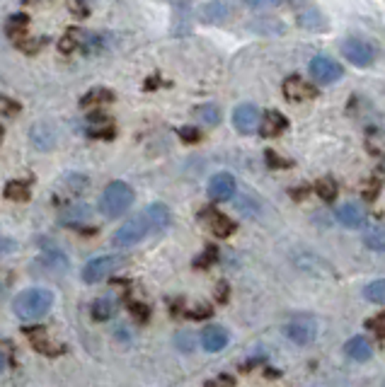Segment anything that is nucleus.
Returning <instances> with one entry per match:
<instances>
[{
  "label": "nucleus",
  "mask_w": 385,
  "mask_h": 387,
  "mask_svg": "<svg viewBox=\"0 0 385 387\" xmlns=\"http://www.w3.org/2000/svg\"><path fill=\"white\" fill-rule=\"evenodd\" d=\"M259 121H262V114L254 105L245 102V105H237L233 112V126L240 131V133L250 136L259 129Z\"/></svg>",
  "instance_id": "obj_8"
},
{
  "label": "nucleus",
  "mask_w": 385,
  "mask_h": 387,
  "mask_svg": "<svg viewBox=\"0 0 385 387\" xmlns=\"http://www.w3.org/2000/svg\"><path fill=\"white\" fill-rule=\"evenodd\" d=\"M315 191H318L320 198H325V201H335L337 198V181L332 177H322L318 184H315Z\"/></svg>",
  "instance_id": "obj_26"
},
{
  "label": "nucleus",
  "mask_w": 385,
  "mask_h": 387,
  "mask_svg": "<svg viewBox=\"0 0 385 387\" xmlns=\"http://www.w3.org/2000/svg\"><path fill=\"white\" fill-rule=\"evenodd\" d=\"M208 196L216 198V201H228L235 196V177L228 172H218L213 174L208 181Z\"/></svg>",
  "instance_id": "obj_9"
},
{
  "label": "nucleus",
  "mask_w": 385,
  "mask_h": 387,
  "mask_svg": "<svg viewBox=\"0 0 385 387\" xmlns=\"http://www.w3.org/2000/svg\"><path fill=\"white\" fill-rule=\"evenodd\" d=\"M146 218H148L153 230H162V227H167L170 223V208L165 203H150V206L146 208Z\"/></svg>",
  "instance_id": "obj_18"
},
{
  "label": "nucleus",
  "mask_w": 385,
  "mask_h": 387,
  "mask_svg": "<svg viewBox=\"0 0 385 387\" xmlns=\"http://www.w3.org/2000/svg\"><path fill=\"white\" fill-rule=\"evenodd\" d=\"M131 310L136 312V317H138V320H146V317H148V307H146V305H131Z\"/></svg>",
  "instance_id": "obj_39"
},
{
  "label": "nucleus",
  "mask_w": 385,
  "mask_h": 387,
  "mask_svg": "<svg viewBox=\"0 0 385 387\" xmlns=\"http://www.w3.org/2000/svg\"><path fill=\"white\" fill-rule=\"evenodd\" d=\"M315 20H322V15L318 10H305L298 22H301V27H308V30H322L325 25H320V22H315Z\"/></svg>",
  "instance_id": "obj_29"
},
{
  "label": "nucleus",
  "mask_w": 385,
  "mask_h": 387,
  "mask_svg": "<svg viewBox=\"0 0 385 387\" xmlns=\"http://www.w3.org/2000/svg\"><path fill=\"white\" fill-rule=\"evenodd\" d=\"M76 37H78V32H76V30H71V32H68V34H66V37H64V39H61L59 49H61V51H64V54H71V51H73V49H76V47H78V44H81V39H76Z\"/></svg>",
  "instance_id": "obj_30"
},
{
  "label": "nucleus",
  "mask_w": 385,
  "mask_h": 387,
  "mask_svg": "<svg viewBox=\"0 0 385 387\" xmlns=\"http://www.w3.org/2000/svg\"><path fill=\"white\" fill-rule=\"evenodd\" d=\"M310 76L322 85H332L342 78V66H339L335 59H330V56L320 54L310 61Z\"/></svg>",
  "instance_id": "obj_7"
},
{
  "label": "nucleus",
  "mask_w": 385,
  "mask_h": 387,
  "mask_svg": "<svg viewBox=\"0 0 385 387\" xmlns=\"http://www.w3.org/2000/svg\"><path fill=\"white\" fill-rule=\"evenodd\" d=\"M179 138H182L184 143H196V141L201 138V133H199V129L184 126V129H179Z\"/></svg>",
  "instance_id": "obj_32"
},
{
  "label": "nucleus",
  "mask_w": 385,
  "mask_h": 387,
  "mask_svg": "<svg viewBox=\"0 0 385 387\" xmlns=\"http://www.w3.org/2000/svg\"><path fill=\"white\" fill-rule=\"evenodd\" d=\"M383 387H385V383H383Z\"/></svg>",
  "instance_id": "obj_44"
},
{
  "label": "nucleus",
  "mask_w": 385,
  "mask_h": 387,
  "mask_svg": "<svg viewBox=\"0 0 385 387\" xmlns=\"http://www.w3.org/2000/svg\"><path fill=\"white\" fill-rule=\"evenodd\" d=\"M267 160H269V165H274V167H286V165H288V162H281L279 157H276V155H274V153H271V150L267 153Z\"/></svg>",
  "instance_id": "obj_41"
},
{
  "label": "nucleus",
  "mask_w": 385,
  "mask_h": 387,
  "mask_svg": "<svg viewBox=\"0 0 385 387\" xmlns=\"http://www.w3.org/2000/svg\"><path fill=\"white\" fill-rule=\"evenodd\" d=\"M27 20H30L27 15H13V17H10V22H8V27H5V32H8L10 37L15 39V42H20V39H25Z\"/></svg>",
  "instance_id": "obj_23"
},
{
  "label": "nucleus",
  "mask_w": 385,
  "mask_h": 387,
  "mask_svg": "<svg viewBox=\"0 0 385 387\" xmlns=\"http://www.w3.org/2000/svg\"><path fill=\"white\" fill-rule=\"evenodd\" d=\"M284 334L288 341L298 346H308L313 344L315 337H318V320L313 315H293L288 317L284 324Z\"/></svg>",
  "instance_id": "obj_3"
},
{
  "label": "nucleus",
  "mask_w": 385,
  "mask_h": 387,
  "mask_svg": "<svg viewBox=\"0 0 385 387\" xmlns=\"http://www.w3.org/2000/svg\"><path fill=\"white\" fill-rule=\"evenodd\" d=\"M122 266H126V259L119 254H105V257H95L85 264L83 269V281L85 283H100L112 274H117Z\"/></svg>",
  "instance_id": "obj_4"
},
{
  "label": "nucleus",
  "mask_w": 385,
  "mask_h": 387,
  "mask_svg": "<svg viewBox=\"0 0 385 387\" xmlns=\"http://www.w3.org/2000/svg\"><path fill=\"white\" fill-rule=\"evenodd\" d=\"M194 114L201 124H206V126H216L220 121V109L216 105H201V107H196Z\"/></svg>",
  "instance_id": "obj_22"
},
{
  "label": "nucleus",
  "mask_w": 385,
  "mask_h": 387,
  "mask_svg": "<svg viewBox=\"0 0 385 387\" xmlns=\"http://www.w3.org/2000/svg\"><path fill=\"white\" fill-rule=\"evenodd\" d=\"M284 95H286V100H291V102L313 100L315 88L310 83H305L303 78L291 76V78H286V81H284Z\"/></svg>",
  "instance_id": "obj_11"
},
{
  "label": "nucleus",
  "mask_w": 385,
  "mask_h": 387,
  "mask_svg": "<svg viewBox=\"0 0 385 387\" xmlns=\"http://www.w3.org/2000/svg\"><path fill=\"white\" fill-rule=\"evenodd\" d=\"M342 56L349 61L352 66H359V68H366L373 64L376 59V49L371 47L366 39H359V37H349L342 42Z\"/></svg>",
  "instance_id": "obj_6"
},
{
  "label": "nucleus",
  "mask_w": 385,
  "mask_h": 387,
  "mask_svg": "<svg viewBox=\"0 0 385 387\" xmlns=\"http://www.w3.org/2000/svg\"><path fill=\"white\" fill-rule=\"evenodd\" d=\"M20 112V105L8 97H0V114H17Z\"/></svg>",
  "instance_id": "obj_35"
},
{
  "label": "nucleus",
  "mask_w": 385,
  "mask_h": 387,
  "mask_svg": "<svg viewBox=\"0 0 385 387\" xmlns=\"http://www.w3.org/2000/svg\"><path fill=\"white\" fill-rule=\"evenodd\" d=\"M114 100V95L109 93L107 88H95V90H90L88 95L81 100V105L83 107H93V105H107V102H112Z\"/></svg>",
  "instance_id": "obj_21"
},
{
  "label": "nucleus",
  "mask_w": 385,
  "mask_h": 387,
  "mask_svg": "<svg viewBox=\"0 0 385 387\" xmlns=\"http://www.w3.org/2000/svg\"><path fill=\"white\" fill-rule=\"evenodd\" d=\"M66 5H68V8H71L78 17H85V15H88V8H85L83 0H66Z\"/></svg>",
  "instance_id": "obj_37"
},
{
  "label": "nucleus",
  "mask_w": 385,
  "mask_h": 387,
  "mask_svg": "<svg viewBox=\"0 0 385 387\" xmlns=\"http://www.w3.org/2000/svg\"><path fill=\"white\" fill-rule=\"evenodd\" d=\"M134 203V189L126 181H112L100 198V210L107 218H119L122 213H126Z\"/></svg>",
  "instance_id": "obj_2"
},
{
  "label": "nucleus",
  "mask_w": 385,
  "mask_h": 387,
  "mask_svg": "<svg viewBox=\"0 0 385 387\" xmlns=\"http://www.w3.org/2000/svg\"><path fill=\"white\" fill-rule=\"evenodd\" d=\"M284 0H245V5H250V8H257V10H267V8H276V5H281Z\"/></svg>",
  "instance_id": "obj_33"
},
{
  "label": "nucleus",
  "mask_w": 385,
  "mask_h": 387,
  "mask_svg": "<svg viewBox=\"0 0 385 387\" xmlns=\"http://www.w3.org/2000/svg\"><path fill=\"white\" fill-rule=\"evenodd\" d=\"M93 315H95V320H109V317L114 315V303H112L109 298L97 300L93 307Z\"/></svg>",
  "instance_id": "obj_28"
},
{
  "label": "nucleus",
  "mask_w": 385,
  "mask_h": 387,
  "mask_svg": "<svg viewBox=\"0 0 385 387\" xmlns=\"http://www.w3.org/2000/svg\"><path fill=\"white\" fill-rule=\"evenodd\" d=\"M90 136H93V138H114V129H112V124L109 126H100V129H90Z\"/></svg>",
  "instance_id": "obj_34"
},
{
  "label": "nucleus",
  "mask_w": 385,
  "mask_h": 387,
  "mask_svg": "<svg viewBox=\"0 0 385 387\" xmlns=\"http://www.w3.org/2000/svg\"><path fill=\"white\" fill-rule=\"evenodd\" d=\"M203 17H206L208 22H218V20H225L230 13V8H228V3L225 0H211L208 5H203Z\"/></svg>",
  "instance_id": "obj_20"
},
{
  "label": "nucleus",
  "mask_w": 385,
  "mask_h": 387,
  "mask_svg": "<svg viewBox=\"0 0 385 387\" xmlns=\"http://www.w3.org/2000/svg\"><path fill=\"white\" fill-rule=\"evenodd\" d=\"M54 305V293L47 288H27L13 300V310L20 320H39Z\"/></svg>",
  "instance_id": "obj_1"
},
{
  "label": "nucleus",
  "mask_w": 385,
  "mask_h": 387,
  "mask_svg": "<svg viewBox=\"0 0 385 387\" xmlns=\"http://www.w3.org/2000/svg\"><path fill=\"white\" fill-rule=\"evenodd\" d=\"M344 354L352 358V361L366 363V361H371V356H373V346L369 344L366 337H352L347 344H344Z\"/></svg>",
  "instance_id": "obj_13"
},
{
  "label": "nucleus",
  "mask_w": 385,
  "mask_h": 387,
  "mask_svg": "<svg viewBox=\"0 0 385 387\" xmlns=\"http://www.w3.org/2000/svg\"><path fill=\"white\" fill-rule=\"evenodd\" d=\"M364 244L373 252H385V223L371 225L364 235Z\"/></svg>",
  "instance_id": "obj_19"
},
{
  "label": "nucleus",
  "mask_w": 385,
  "mask_h": 387,
  "mask_svg": "<svg viewBox=\"0 0 385 387\" xmlns=\"http://www.w3.org/2000/svg\"><path fill=\"white\" fill-rule=\"evenodd\" d=\"M5 196L13 198V201H27V198H30V186H27L25 181H10V184L5 186Z\"/></svg>",
  "instance_id": "obj_27"
},
{
  "label": "nucleus",
  "mask_w": 385,
  "mask_h": 387,
  "mask_svg": "<svg viewBox=\"0 0 385 387\" xmlns=\"http://www.w3.org/2000/svg\"><path fill=\"white\" fill-rule=\"evenodd\" d=\"M3 368H5V356L0 354V371H3Z\"/></svg>",
  "instance_id": "obj_42"
},
{
  "label": "nucleus",
  "mask_w": 385,
  "mask_h": 387,
  "mask_svg": "<svg viewBox=\"0 0 385 387\" xmlns=\"http://www.w3.org/2000/svg\"><path fill=\"white\" fill-rule=\"evenodd\" d=\"M364 295L371 300V303L376 305H385V278H378V281H373L366 286Z\"/></svg>",
  "instance_id": "obj_25"
},
{
  "label": "nucleus",
  "mask_w": 385,
  "mask_h": 387,
  "mask_svg": "<svg viewBox=\"0 0 385 387\" xmlns=\"http://www.w3.org/2000/svg\"><path fill=\"white\" fill-rule=\"evenodd\" d=\"M32 143L39 150H51L56 145V131L51 124L47 121H39L37 126H32Z\"/></svg>",
  "instance_id": "obj_14"
},
{
  "label": "nucleus",
  "mask_w": 385,
  "mask_h": 387,
  "mask_svg": "<svg viewBox=\"0 0 385 387\" xmlns=\"http://www.w3.org/2000/svg\"><path fill=\"white\" fill-rule=\"evenodd\" d=\"M90 218V206L85 203H78V206H71L61 213V223H81V220Z\"/></svg>",
  "instance_id": "obj_24"
},
{
  "label": "nucleus",
  "mask_w": 385,
  "mask_h": 387,
  "mask_svg": "<svg viewBox=\"0 0 385 387\" xmlns=\"http://www.w3.org/2000/svg\"><path fill=\"white\" fill-rule=\"evenodd\" d=\"M203 215H208V218H203V220H206V225L211 227V232L216 237H228L230 232L235 230V223L230 218H225L223 213H216V210H203Z\"/></svg>",
  "instance_id": "obj_15"
},
{
  "label": "nucleus",
  "mask_w": 385,
  "mask_h": 387,
  "mask_svg": "<svg viewBox=\"0 0 385 387\" xmlns=\"http://www.w3.org/2000/svg\"><path fill=\"white\" fill-rule=\"evenodd\" d=\"M39 266H42V271H47V274L59 276L68 271V259L59 252H47L39 257Z\"/></svg>",
  "instance_id": "obj_17"
},
{
  "label": "nucleus",
  "mask_w": 385,
  "mask_h": 387,
  "mask_svg": "<svg viewBox=\"0 0 385 387\" xmlns=\"http://www.w3.org/2000/svg\"><path fill=\"white\" fill-rule=\"evenodd\" d=\"M225 344H228V332L223 327H218V324H211V327H206L201 332V346L206 351H211V354L225 349Z\"/></svg>",
  "instance_id": "obj_12"
},
{
  "label": "nucleus",
  "mask_w": 385,
  "mask_h": 387,
  "mask_svg": "<svg viewBox=\"0 0 385 387\" xmlns=\"http://www.w3.org/2000/svg\"><path fill=\"white\" fill-rule=\"evenodd\" d=\"M177 346H179V349H184V351H191V349H194V337H191L189 332H182L177 337Z\"/></svg>",
  "instance_id": "obj_36"
},
{
  "label": "nucleus",
  "mask_w": 385,
  "mask_h": 387,
  "mask_svg": "<svg viewBox=\"0 0 385 387\" xmlns=\"http://www.w3.org/2000/svg\"><path fill=\"white\" fill-rule=\"evenodd\" d=\"M13 249H15V242L13 240H5V237H0V254L13 252Z\"/></svg>",
  "instance_id": "obj_40"
},
{
  "label": "nucleus",
  "mask_w": 385,
  "mask_h": 387,
  "mask_svg": "<svg viewBox=\"0 0 385 387\" xmlns=\"http://www.w3.org/2000/svg\"><path fill=\"white\" fill-rule=\"evenodd\" d=\"M366 327H369L373 334H378V337H383V339H385V315L373 317V320L366 322Z\"/></svg>",
  "instance_id": "obj_31"
},
{
  "label": "nucleus",
  "mask_w": 385,
  "mask_h": 387,
  "mask_svg": "<svg viewBox=\"0 0 385 387\" xmlns=\"http://www.w3.org/2000/svg\"><path fill=\"white\" fill-rule=\"evenodd\" d=\"M0 141H3V129H0Z\"/></svg>",
  "instance_id": "obj_43"
},
{
  "label": "nucleus",
  "mask_w": 385,
  "mask_h": 387,
  "mask_svg": "<svg viewBox=\"0 0 385 387\" xmlns=\"http://www.w3.org/2000/svg\"><path fill=\"white\" fill-rule=\"evenodd\" d=\"M378 189H381V184H378L376 179H371L369 184H366V186H364V189H361V191H364V196L369 198V201H373V198H376V194H378Z\"/></svg>",
  "instance_id": "obj_38"
},
{
  "label": "nucleus",
  "mask_w": 385,
  "mask_h": 387,
  "mask_svg": "<svg viewBox=\"0 0 385 387\" xmlns=\"http://www.w3.org/2000/svg\"><path fill=\"white\" fill-rule=\"evenodd\" d=\"M286 126H288V121L279 112H267L262 117V121H259V131H262V136H267V138H274V136L284 133Z\"/></svg>",
  "instance_id": "obj_16"
},
{
  "label": "nucleus",
  "mask_w": 385,
  "mask_h": 387,
  "mask_svg": "<svg viewBox=\"0 0 385 387\" xmlns=\"http://www.w3.org/2000/svg\"><path fill=\"white\" fill-rule=\"evenodd\" d=\"M153 230L148 218H146V213L141 215H134V218H129L126 223H122V227H117L114 232V244L117 247H131V244L141 242L146 235Z\"/></svg>",
  "instance_id": "obj_5"
},
{
  "label": "nucleus",
  "mask_w": 385,
  "mask_h": 387,
  "mask_svg": "<svg viewBox=\"0 0 385 387\" xmlns=\"http://www.w3.org/2000/svg\"><path fill=\"white\" fill-rule=\"evenodd\" d=\"M337 220L342 223L344 227H361L366 223V210L361 203H356V201H347V203H342V206L337 208Z\"/></svg>",
  "instance_id": "obj_10"
}]
</instances>
